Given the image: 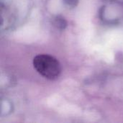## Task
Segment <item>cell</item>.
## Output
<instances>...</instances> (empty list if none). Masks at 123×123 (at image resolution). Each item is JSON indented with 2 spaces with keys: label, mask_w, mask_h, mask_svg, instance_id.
I'll return each instance as SVG.
<instances>
[{
  "label": "cell",
  "mask_w": 123,
  "mask_h": 123,
  "mask_svg": "<svg viewBox=\"0 0 123 123\" xmlns=\"http://www.w3.org/2000/svg\"><path fill=\"white\" fill-rule=\"evenodd\" d=\"M35 69L43 77L53 80L57 79L61 72L59 61L53 56L48 54H40L33 59Z\"/></svg>",
  "instance_id": "1"
}]
</instances>
